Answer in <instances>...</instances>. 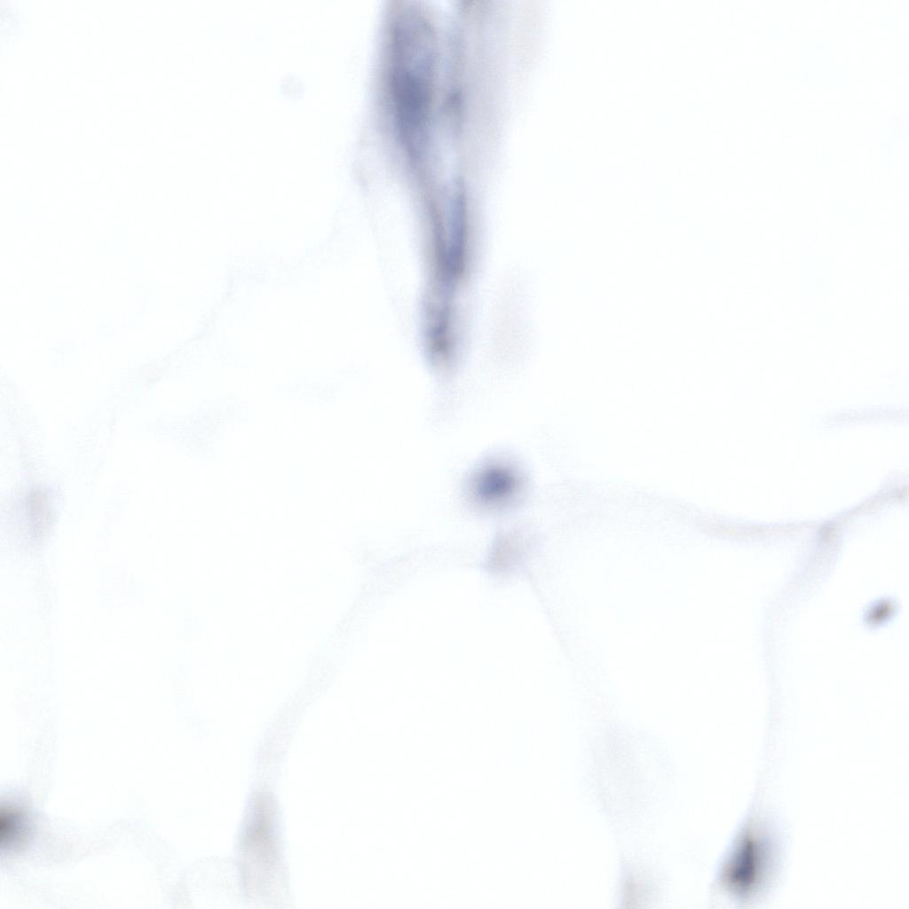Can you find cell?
Segmentation results:
<instances>
[{
    "instance_id": "obj_1",
    "label": "cell",
    "mask_w": 909,
    "mask_h": 909,
    "mask_svg": "<svg viewBox=\"0 0 909 909\" xmlns=\"http://www.w3.org/2000/svg\"><path fill=\"white\" fill-rule=\"evenodd\" d=\"M437 38L424 14L403 10L391 30L390 89L397 127L415 156L423 150L434 92Z\"/></svg>"
},
{
    "instance_id": "obj_2",
    "label": "cell",
    "mask_w": 909,
    "mask_h": 909,
    "mask_svg": "<svg viewBox=\"0 0 909 909\" xmlns=\"http://www.w3.org/2000/svg\"><path fill=\"white\" fill-rule=\"evenodd\" d=\"M25 835L23 816L16 808L2 806L0 812V840L8 850L17 846Z\"/></svg>"
}]
</instances>
